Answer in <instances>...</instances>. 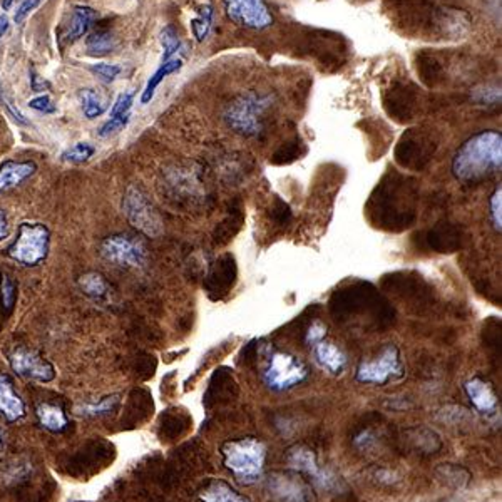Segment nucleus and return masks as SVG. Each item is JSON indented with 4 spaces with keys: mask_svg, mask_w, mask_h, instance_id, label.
Returning <instances> with one entry per match:
<instances>
[{
    "mask_svg": "<svg viewBox=\"0 0 502 502\" xmlns=\"http://www.w3.org/2000/svg\"><path fill=\"white\" fill-rule=\"evenodd\" d=\"M15 300V285L9 277L2 279V302L5 308H11L14 305Z\"/></svg>",
    "mask_w": 502,
    "mask_h": 502,
    "instance_id": "36",
    "label": "nucleus"
},
{
    "mask_svg": "<svg viewBox=\"0 0 502 502\" xmlns=\"http://www.w3.org/2000/svg\"><path fill=\"white\" fill-rule=\"evenodd\" d=\"M37 171L36 163L32 161H4L0 165V193L9 191L20 182H26Z\"/></svg>",
    "mask_w": 502,
    "mask_h": 502,
    "instance_id": "16",
    "label": "nucleus"
},
{
    "mask_svg": "<svg viewBox=\"0 0 502 502\" xmlns=\"http://www.w3.org/2000/svg\"><path fill=\"white\" fill-rule=\"evenodd\" d=\"M211 24H213V7L211 5H203L198 11V17L191 20V30H193L196 41L203 42L208 37Z\"/></svg>",
    "mask_w": 502,
    "mask_h": 502,
    "instance_id": "25",
    "label": "nucleus"
},
{
    "mask_svg": "<svg viewBox=\"0 0 502 502\" xmlns=\"http://www.w3.org/2000/svg\"><path fill=\"white\" fill-rule=\"evenodd\" d=\"M287 462L296 473L308 474L310 477H313L317 482H320L321 486H325L323 473L319 467L317 456L312 449L305 446H293L287 454Z\"/></svg>",
    "mask_w": 502,
    "mask_h": 502,
    "instance_id": "14",
    "label": "nucleus"
},
{
    "mask_svg": "<svg viewBox=\"0 0 502 502\" xmlns=\"http://www.w3.org/2000/svg\"><path fill=\"white\" fill-rule=\"evenodd\" d=\"M199 502H251L247 496L238 492L223 481H211L198 496Z\"/></svg>",
    "mask_w": 502,
    "mask_h": 502,
    "instance_id": "19",
    "label": "nucleus"
},
{
    "mask_svg": "<svg viewBox=\"0 0 502 502\" xmlns=\"http://www.w3.org/2000/svg\"><path fill=\"white\" fill-rule=\"evenodd\" d=\"M129 119H131V112L127 114H121V116H111L102 127L99 129V136L101 138H109L112 134L119 133L121 129H125L126 126L129 125Z\"/></svg>",
    "mask_w": 502,
    "mask_h": 502,
    "instance_id": "30",
    "label": "nucleus"
},
{
    "mask_svg": "<svg viewBox=\"0 0 502 502\" xmlns=\"http://www.w3.org/2000/svg\"><path fill=\"white\" fill-rule=\"evenodd\" d=\"M94 20H96V12H94V9L85 7V5H79V7H76V9L72 11V14H70L68 28H66V32H64V39L68 42H74L77 41V39H81L84 34L91 28Z\"/></svg>",
    "mask_w": 502,
    "mask_h": 502,
    "instance_id": "18",
    "label": "nucleus"
},
{
    "mask_svg": "<svg viewBox=\"0 0 502 502\" xmlns=\"http://www.w3.org/2000/svg\"><path fill=\"white\" fill-rule=\"evenodd\" d=\"M81 102H83V111L87 119H96L108 109V102L93 89H85L81 93Z\"/></svg>",
    "mask_w": 502,
    "mask_h": 502,
    "instance_id": "23",
    "label": "nucleus"
},
{
    "mask_svg": "<svg viewBox=\"0 0 502 502\" xmlns=\"http://www.w3.org/2000/svg\"><path fill=\"white\" fill-rule=\"evenodd\" d=\"M223 466L243 484L262 479L265 471L266 446L256 437L228 441L222 447Z\"/></svg>",
    "mask_w": 502,
    "mask_h": 502,
    "instance_id": "2",
    "label": "nucleus"
},
{
    "mask_svg": "<svg viewBox=\"0 0 502 502\" xmlns=\"http://www.w3.org/2000/svg\"><path fill=\"white\" fill-rule=\"evenodd\" d=\"M79 287L91 298H102L109 290L108 281L98 271H89V273L83 275L79 279Z\"/></svg>",
    "mask_w": 502,
    "mask_h": 502,
    "instance_id": "22",
    "label": "nucleus"
},
{
    "mask_svg": "<svg viewBox=\"0 0 502 502\" xmlns=\"http://www.w3.org/2000/svg\"><path fill=\"white\" fill-rule=\"evenodd\" d=\"M471 99L482 106H496L501 102V87L482 85L471 93Z\"/></svg>",
    "mask_w": 502,
    "mask_h": 502,
    "instance_id": "27",
    "label": "nucleus"
},
{
    "mask_svg": "<svg viewBox=\"0 0 502 502\" xmlns=\"http://www.w3.org/2000/svg\"><path fill=\"white\" fill-rule=\"evenodd\" d=\"M312 349H313V355H315L317 363L320 365L323 370H327L328 374L340 376L345 370V367H347V355L332 342L321 340L317 345H313Z\"/></svg>",
    "mask_w": 502,
    "mask_h": 502,
    "instance_id": "15",
    "label": "nucleus"
},
{
    "mask_svg": "<svg viewBox=\"0 0 502 502\" xmlns=\"http://www.w3.org/2000/svg\"><path fill=\"white\" fill-rule=\"evenodd\" d=\"M273 99L262 93H245L231 101L223 112L226 126L239 136L253 138L263 131V116L270 109Z\"/></svg>",
    "mask_w": 502,
    "mask_h": 502,
    "instance_id": "3",
    "label": "nucleus"
},
{
    "mask_svg": "<svg viewBox=\"0 0 502 502\" xmlns=\"http://www.w3.org/2000/svg\"><path fill=\"white\" fill-rule=\"evenodd\" d=\"M182 68V57H173L169 59L166 62H161L158 70L154 72L153 76L150 77V81L146 84L144 91H142V96H141V104H148L151 102L154 98V93L158 89V85L163 83L166 79L167 76L178 72V70Z\"/></svg>",
    "mask_w": 502,
    "mask_h": 502,
    "instance_id": "20",
    "label": "nucleus"
},
{
    "mask_svg": "<svg viewBox=\"0 0 502 502\" xmlns=\"http://www.w3.org/2000/svg\"><path fill=\"white\" fill-rule=\"evenodd\" d=\"M0 102H2V106L7 109V112L11 114V117L14 119L17 125H30L28 117H26L22 112L19 111V109L15 108L14 104H12V101H11V98L5 94V91H4V87H2V85H0Z\"/></svg>",
    "mask_w": 502,
    "mask_h": 502,
    "instance_id": "33",
    "label": "nucleus"
},
{
    "mask_svg": "<svg viewBox=\"0 0 502 502\" xmlns=\"http://www.w3.org/2000/svg\"><path fill=\"white\" fill-rule=\"evenodd\" d=\"M117 402H119V397L117 395H111V397L101 399L98 404H84L83 407L77 409V412L81 416H102V414L111 412Z\"/></svg>",
    "mask_w": 502,
    "mask_h": 502,
    "instance_id": "28",
    "label": "nucleus"
},
{
    "mask_svg": "<svg viewBox=\"0 0 502 502\" xmlns=\"http://www.w3.org/2000/svg\"><path fill=\"white\" fill-rule=\"evenodd\" d=\"M0 444H2V441H0Z\"/></svg>",
    "mask_w": 502,
    "mask_h": 502,
    "instance_id": "41",
    "label": "nucleus"
},
{
    "mask_svg": "<svg viewBox=\"0 0 502 502\" xmlns=\"http://www.w3.org/2000/svg\"><path fill=\"white\" fill-rule=\"evenodd\" d=\"M224 12L239 28L263 30L273 24L266 0H223Z\"/></svg>",
    "mask_w": 502,
    "mask_h": 502,
    "instance_id": "8",
    "label": "nucleus"
},
{
    "mask_svg": "<svg viewBox=\"0 0 502 502\" xmlns=\"http://www.w3.org/2000/svg\"><path fill=\"white\" fill-rule=\"evenodd\" d=\"M9 233H11V230H9L7 216H5V213H4V211H0V241L9 237Z\"/></svg>",
    "mask_w": 502,
    "mask_h": 502,
    "instance_id": "38",
    "label": "nucleus"
},
{
    "mask_svg": "<svg viewBox=\"0 0 502 502\" xmlns=\"http://www.w3.org/2000/svg\"><path fill=\"white\" fill-rule=\"evenodd\" d=\"M94 153H96V150H94L93 144H89V142H77L69 150H66L61 158H62V161L70 163V165H81V163L89 161Z\"/></svg>",
    "mask_w": 502,
    "mask_h": 502,
    "instance_id": "26",
    "label": "nucleus"
},
{
    "mask_svg": "<svg viewBox=\"0 0 502 502\" xmlns=\"http://www.w3.org/2000/svg\"><path fill=\"white\" fill-rule=\"evenodd\" d=\"M11 28V20H9V17L7 15H0V39L4 37V34L9 30Z\"/></svg>",
    "mask_w": 502,
    "mask_h": 502,
    "instance_id": "39",
    "label": "nucleus"
},
{
    "mask_svg": "<svg viewBox=\"0 0 502 502\" xmlns=\"http://www.w3.org/2000/svg\"><path fill=\"white\" fill-rule=\"evenodd\" d=\"M327 338V325L323 321H313L308 327L307 335H305V342L310 347L317 345L321 340Z\"/></svg>",
    "mask_w": 502,
    "mask_h": 502,
    "instance_id": "32",
    "label": "nucleus"
},
{
    "mask_svg": "<svg viewBox=\"0 0 502 502\" xmlns=\"http://www.w3.org/2000/svg\"><path fill=\"white\" fill-rule=\"evenodd\" d=\"M101 253L108 262L121 266H142L148 255L140 239L123 235L106 238L101 245Z\"/></svg>",
    "mask_w": 502,
    "mask_h": 502,
    "instance_id": "9",
    "label": "nucleus"
},
{
    "mask_svg": "<svg viewBox=\"0 0 502 502\" xmlns=\"http://www.w3.org/2000/svg\"><path fill=\"white\" fill-rule=\"evenodd\" d=\"M268 488L281 502H312V490L298 473L275 474Z\"/></svg>",
    "mask_w": 502,
    "mask_h": 502,
    "instance_id": "11",
    "label": "nucleus"
},
{
    "mask_svg": "<svg viewBox=\"0 0 502 502\" xmlns=\"http://www.w3.org/2000/svg\"><path fill=\"white\" fill-rule=\"evenodd\" d=\"M85 47H87V53H89L91 56H106V54L112 53V49L116 47V41H114V37H112L109 32L98 30L96 34H93L91 37H87Z\"/></svg>",
    "mask_w": 502,
    "mask_h": 502,
    "instance_id": "21",
    "label": "nucleus"
},
{
    "mask_svg": "<svg viewBox=\"0 0 502 502\" xmlns=\"http://www.w3.org/2000/svg\"><path fill=\"white\" fill-rule=\"evenodd\" d=\"M28 108L36 109V111L44 112V114H53L57 111L56 104L53 102V99L49 96H39V98L28 101Z\"/></svg>",
    "mask_w": 502,
    "mask_h": 502,
    "instance_id": "35",
    "label": "nucleus"
},
{
    "mask_svg": "<svg viewBox=\"0 0 502 502\" xmlns=\"http://www.w3.org/2000/svg\"><path fill=\"white\" fill-rule=\"evenodd\" d=\"M464 391L467 393V399L471 401V404L474 405L475 410L482 414H490L498 409V402H499L498 393L488 380L481 376H474L466 382Z\"/></svg>",
    "mask_w": 502,
    "mask_h": 502,
    "instance_id": "12",
    "label": "nucleus"
},
{
    "mask_svg": "<svg viewBox=\"0 0 502 502\" xmlns=\"http://www.w3.org/2000/svg\"><path fill=\"white\" fill-rule=\"evenodd\" d=\"M14 4L15 0H2V7H4V11H9Z\"/></svg>",
    "mask_w": 502,
    "mask_h": 502,
    "instance_id": "40",
    "label": "nucleus"
},
{
    "mask_svg": "<svg viewBox=\"0 0 502 502\" xmlns=\"http://www.w3.org/2000/svg\"><path fill=\"white\" fill-rule=\"evenodd\" d=\"M159 42L163 45V57H161V62H166L169 59L176 56L180 51H182V44L178 32L174 30V28L167 26V28L161 30L159 34Z\"/></svg>",
    "mask_w": 502,
    "mask_h": 502,
    "instance_id": "24",
    "label": "nucleus"
},
{
    "mask_svg": "<svg viewBox=\"0 0 502 502\" xmlns=\"http://www.w3.org/2000/svg\"><path fill=\"white\" fill-rule=\"evenodd\" d=\"M134 104V93L133 91H127V93H123L119 94L116 102L112 104L111 116H121V114H127L131 112V108ZM109 116V117H111Z\"/></svg>",
    "mask_w": 502,
    "mask_h": 502,
    "instance_id": "31",
    "label": "nucleus"
},
{
    "mask_svg": "<svg viewBox=\"0 0 502 502\" xmlns=\"http://www.w3.org/2000/svg\"><path fill=\"white\" fill-rule=\"evenodd\" d=\"M404 376V363L397 345L387 344L372 360H362L357 367L355 378L367 385H385Z\"/></svg>",
    "mask_w": 502,
    "mask_h": 502,
    "instance_id": "6",
    "label": "nucleus"
},
{
    "mask_svg": "<svg viewBox=\"0 0 502 502\" xmlns=\"http://www.w3.org/2000/svg\"><path fill=\"white\" fill-rule=\"evenodd\" d=\"M123 213L129 223L133 224L146 237L156 238L163 233V220L148 201L146 195L136 186H129L123 198Z\"/></svg>",
    "mask_w": 502,
    "mask_h": 502,
    "instance_id": "7",
    "label": "nucleus"
},
{
    "mask_svg": "<svg viewBox=\"0 0 502 502\" xmlns=\"http://www.w3.org/2000/svg\"><path fill=\"white\" fill-rule=\"evenodd\" d=\"M502 134L496 129L479 131L464 141L452 158L454 178L466 184H479L501 171Z\"/></svg>",
    "mask_w": 502,
    "mask_h": 502,
    "instance_id": "1",
    "label": "nucleus"
},
{
    "mask_svg": "<svg viewBox=\"0 0 502 502\" xmlns=\"http://www.w3.org/2000/svg\"><path fill=\"white\" fill-rule=\"evenodd\" d=\"M49 245H51L49 228L45 224L26 222L19 226V235L9 248V256L20 265H39L49 253Z\"/></svg>",
    "mask_w": 502,
    "mask_h": 502,
    "instance_id": "5",
    "label": "nucleus"
},
{
    "mask_svg": "<svg viewBox=\"0 0 502 502\" xmlns=\"http://www.w3.org/2000/svg\"><path fill=\"white\" fill-rule=\"evenodd\" d=\"M0 414L7 422H17L26 417V404L15 393L14 385L5 374H0Z\"/></svg>",
    "mask_w": 502,
    "mask_h": 502,
    "instance_id": "13",
    "label": "nucleus"
},
{
    "mask_svg": "<svg viewBox=\"0 0 502 502\" xmlns=\"http://www.w3.org/2000/svg\"><path fill=\"white\" fill-rule=\"evenodd\" d=\"M36 416L42 427L49 433H62L69 425L66 412L56 404L42 402L36 407Z\"/></svg>",
    "mask_w": 502,
    "mask_h": 502,
    "instance_id": "17",
    "label": "nucleus"
},
{
    "mask_svg": "<svg viewBox=\"0 0 502 502\" xmlns=\"http://www.w3.org/2000/svg\"><path fill=\"white\" fill-rule=\"evenodd\" d=\"M502 188L498 186L494 193L489 198V213H490V222L496 231L501 233L502 230Z\"/></svg>",
    "mask_w": 502,
    "mask_h": 502,
    "instance_id": "29",
    "label": "nucleus"
},
{
    "mask_svg": "<svg viewBox=\"0 0 502 502\" xmlns=\"http://www.w3.org/2000/svg\"><path fill=\"white\" fill-rule=\"evenodd\" d=\"M308 374V365L300 357L290 352L277 350L268 357L262 380L270 391L287 392L305 382Z\"/></svg>",
    "mask_w": 502,
    "mask_h": 502,
    "instance_id": "4",
    "label": "nucleus"
},
{
    "mask_svg": "<svg viewBox=\"0 0 502 502\" xmlns=\"http://www.w3.org/2000/svg\"><path fill=\"white\" fill-rule=\"evenodd\" d=\"M42 0H24L22 4H20V7L15 11V22L19 24V22H22L26 17H28L39 4H41Z\"/></svg>",
    "mask_w": 502,
    "mask_h": 502,
    "instance_id": "37",
    "label": "nucleus"
},
{
    "mask_svg": "<svg viewBox=\"0 0 502 502\" xmlns=\"http://www.w3.org/2000/svg\"><path fill=\"white\" fill-rule=\"evenodd\" d=\"M91 70L102 81H108V83L114 81L121 74V68L116 64H93Z\"/></svg>",
    "mask_w": 502,
    "mask_h": 502,
    "instance_id": "34",
    "label": "nucleus"
},
{
    "mask_svg": "<svg viewBox=\"0 0 502 502\" xmlns=\"http://www.w3.org/2000/svg\"><path fill=\"white\" fill-rule=\"evenodd\" d=\"M9 363L17 376H24L28 380L51 382L56 376L53 363L47 362L37 352L26 347H17L14 352H11Z\"/></svg>",
    "mask_w": 502,
    "mask_h": 502,
    "instance_id": "10",
    "label": "nucleus"
}]
</instances>
